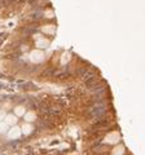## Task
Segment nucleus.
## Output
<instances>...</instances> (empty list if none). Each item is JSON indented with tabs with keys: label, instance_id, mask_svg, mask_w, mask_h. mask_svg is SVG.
I'll use <instances>...</instances> for the list:
<instances>
[{
	"label": "nucleus",
	"instance_id": "obj_5",
	"mask_svg": "<svg viewBox=\"0 0 145 155\" xmlns=\"http://www.w3.org/2000/svg\"><path fill=\"white\" fill-rule=\"evenodd\" d=\"M33 125H30V124H25L23 127H22V131H21V132H23L25 133V135H30V133L31 132H33Z\"/></svg>",
	"mask_w": 145,
	"mask_h": 155
},
{
	"label": "nucleus",
	"instance_id": "obj_6",
	"mask_svg": "<svg viewBox=\"0 0 145 155\" xmlns=\"http://www.w3.org/2000/svg\"><path fill=\"white\" fill-rule=\"evenodd\" d=\"M125 153V147L123 146H117L114 150H113V155H122Z\"/></svg>",
	"mask_w": 145,
	"mask_h": 155
},
{
	"label": "nucleus",
	"instance_id": "obj_4",
	"mask_svg": "<svg viewBox=\"0 0 145 155\" xmlns=\"http://www.w3.org/2000/svg\"><path fill=\"white\" fill-rule=\"evenodd\" d=\"M5 123H7L8 125H15L16 123H17L16 116H15V115H7V116H5Z\"/></svg>",
	"mask_w": 145,
	"mask_h": 155
},
{
	"label": "nucleus",
	"instance_id": "obj_10",
	"mask_svg": "<svg viewBox=\"0 0 145 155\" xmlns=\"http://www.w3.org/2000/svg\"><path fill=\"white\" fill-rule=\"evenodd\" d=\"M38 45H42V48H47L48 41H47V40H43V39H42V40L38 41Z\"/></svg>",
	"mask_w": 145,
	"mask_h": 155
},
{
	"label": "nucleus",
	"instance_id": "obj_3",
	"mask_svg": "<svg viewBox=\"0 0 145 155\" xmlns=\"http://www.w3.org/2000/svg\"><path fill=\"white\" fill-rule=\"evenodd\" d=\"M119 140H121V137H119V135H118L117 132L110 133V135L106 137V142H108V143H117Z\"/></svg>",
	"mask_w": 145,
	"mask_h": 155
},
{
	"label": "nucleus",
	"instance_id": "obj_11",
	"mask_svg": "<svg viewBox=\"0 0 145 155\" xmlns=\"http://www.w3.org/2000/svg\"><path fill=\"white\" fill-rule=\"evenodd\" d=\"M44 31H47V33H53V29H49V27H44Z\"/></svg>",
	"mask_w": 145,
	"mask_h": 155
},
{
	"label": "nucleus",
	"instance_id": "obj_9",
	"mask_svg": "<svg viewBox=\"0 0 145 155\" xmlns=\"http://www.w3.org/2000/svg\"><path fill=\"white\" fill-rule=\"evenodd\" d=\"M23 114H25V109H23L22 106H18V107H16V115L21 116V115H23Z\"/></svg>",
	"mask_w": 145,
	"mask_h": 155
},
{
	"label": "nucleus",
	"instance_id": "obj_8",
	"mask_svg": "<svg viewBox=\"0 0 145 155\" xmlns=\"http://www.w3.org/2000/svg\"><path fill=\"white\" fill-rule=\"evenodd\" d=\"M8 124L4 122V123H0V133H5L7 132V129H8Z\"/></svg>",
	"mask_w": 145,
	"mask_h": 155
},
{
	"label": "nucleus",
	"instance_id": "obj_2",
	"mask_svg": "<svg viewBox=\"0 0 145 155\" xmlns=\"http://www.w3.org/2000/svg\"><path fill=\"white\" fill-rule=\"evenodd\" d=\"M43 58H44L43 52H40V51L31 52V61H33V62H42V61H43Z\"/></svg>",
	"mask_w": 145,
	"mask_h": 155
},
{
	"label": "nucleus",
	"instance_id": "obj_1",
	"mask_svg": "<svg viewBox=\"0 0 145 155\" xmlns=\"http://www.w3.org/2000/svg\"><path fill=\"white\" fill-rule=\"evenodd\" d=\"M21 133L22 132H21V129L18 127H13V128H10L9 132H8V138L9 140H17V138H20Z\"/></svg>",
	"mask_w": 145,
	"mask_h": 155
},
{
	"label": "nucleus",
	"instance_id": "obj_7",
	"mask_svg": "<svg viewBox=\"0 0 145 155\" xmlns=\"http://www.w3.org/2000/svg\"><path fill=\"white\" fill-rule=\"evenodd\" d=\"M35 118H36V116H35V114H34L33 111H31V112H27V114L25 115V119H26L27 122H34Z\"/></svg>",
	"mask_w": 145,
	"mask_h": 155
}]
</instances>
